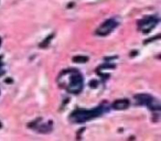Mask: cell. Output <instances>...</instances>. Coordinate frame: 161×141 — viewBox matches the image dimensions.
Listing matches in <instances>:
<instances>
[{"mask_svg": "<svg viewBox=\"0 0 161 141\" xmlns=\"http://www.w3.org/2000/svg\"><path fill=\"white\" fill-rule=\"evenodd\" d=\"M61 76H63L64 84L63 87H65L69 93L73 94H78L83 88V76L78 72L77 69H69V71H64L61 74Z\"/></svg>", "mask_w": 161, "mask_h": 141, "instance_id": "obj_1", "label": "cell"}, {"mask_svg": "<svg viewBox=\"0 0 161 141\" xmlns=\"http://www.w3.org/2000/svg\"><path fill=\"white\" fill-rule=\"evenodd\" d=\"M107 110V108L104 107V106H98V107L94 108L92 110H86V109H77L74 112H72L71 115V120H73L74 122L82 123L88 121L93 118H96V117L103 115L104 112Z\"/></svg>", "mask_w": 161, "mask_h": 141, "instance_id": "obj_2", "label": "cell"}, {"mask_svg": "<svg viewBox=\"0 0 161 141\" xmlns=\"http://www.w3.org/2000/svg\"><path fill=\"white\" fill-rule=\"evenodd\" d=\"M135 99H136V103L138 105H145L148 106L150 109L152 110H160V104L157 99H154L152 96H149V95L146 94H140V95H136L135 96Z\"/></svg>", "mask_w": 161, "mask_h": 141, "instance_id": "obj_3", "label": "cell"}, {"mask_svg": "<svg viewBox=\"0 0 161 141\" xmlns=\"http://www.w3.org/2000/svg\"><path fill=\"white\" fill-rule=\"evenodd\" d=\"M159 19L156 18V17H148V18H145L142 20L139 21L138 27L139 30L143 33H149L152 29L157 25Z\"/></svg>", "mask_w": 161, "mask_h": 141, "instance_id": "obj_4", "label": "cell"}, {"mask_svg": "<svg viewBox=\"0 0 161 141\" xmlns=\"http://www.w3.org/2000/svg\"><path fill=\"white\" fill-rule=\"evenodd\" d=\"M117 25H118V22H117L116 19H108V20H106L105 22L96 30V33L98 34V35L105 36V35H107V34H109L112 31H114Z\"/></svg>", "mask_w": 161, "mask_h": 141, "instance_id": "obj_5", "label": "cell"}, {"mask_svg": "<svg viewBox=\"0 0 161 141\" xmlns=\"http://www.w3.org/2000/svg\"><path fill=\"white\" fill-rule=\"evenodd\" d=\"M129 106V101L127 99H118L116 100L114 104H113V108L117 110H123V109H126V108Z\"/></svg>", "mask_w": 161, "mask_h": 141, "instance_id": "obj_6", "label": "cell"}, {"mask_svg": "<svg viewBox=\"0 0 161 141\" xmlns=\"http://www.w3.org/2000/svg\"><path fill=\"white\" fill-rule=\"evenodd\" d=\"M36 129L39 130V131H41V132H43V133H45V132H49L52 130V123L50 122V123H47V125H45V123H42L41 126L36 127Z\"/></svg>", "mask_w": 161, "mask_h": 141, "instance_id": "obj_7", "label": "cell"}, {"mask_svg": "<svg viewBox=\"0 0 161 141\" xmlns=\"http://www.w3.org/2000/svg\"><path fill=\"white\" fill-rule=\"evenodd\" d=\"M88 61L87 56H83V55H77V56H74L73 57V62L75 63H85Z\"/></svg>", "mask_w": 161, "mask_h": 141, "instance_id": "obj_8", "label": "cell"}, {"mask_svg": "<svg viewBox=\"0 0 161 141\" xmlns=\"http://www.w3.org/2000/svg\"><path fill=\"white\" fill-rule=\"evenodd\" d=\"M97 85V82H92V83H90V86H91V87H95V86H96Z\"/></svg>", "mask_w": 161, "mask_h": 141, "instance_id": "obj_9", "label": "cell"}, {"mask_svg": "<svg viewBox=\"0 0 161 141\" xmlns=\"http://www.w3.org/2000/svg\"><path fill=\"white\" fill-rule=\"evenodd\" d=\"M3 67H1V62H0V75H3Z\"/></svg>", "mask_w": 161, "mask_h": 141, "instance_id": "obj_10", "label": "cell"}, {"mask_svg": "<svg viewBox=\"0 0 161 141\" xmlns=\"http://www.w3.org/2000/svg\"><path fill=\"white\" fill-rule=\"evenodd\" d=\"M0 45H1V38H0Z\"/></svg>", "mask_w": 161, "mask_h": 141, "instance_id": "obj_11", "label": "cell"}]
</instances>
